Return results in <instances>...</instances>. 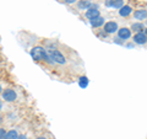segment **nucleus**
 Returning <instances> with one entry per match:
<instances>
[{"label":"nucleus","instance_id":"1","mask_svg":"<svg viewBox=\"0 0 147 139\" xmlns=\"http://www.w3.org/2000/svg\"><path fill=\"white\" fill-rule=\"evenodd\" d=\"M47 54H48L47 50H45L43 47H40V46H37V47H33L31 49V55L36 62H40V61H43V59L45 61Z\"/></svg>","mask_w":147,"mask_h":139},{"label":"nucleus","instance_id":"2","mask_svg":"<svg viewBox=\"0 0 147 139\" xmlns=\"http://www.w3.org/2000/svg\"><path fill=\"white\" fill-rule=\"evenodd\" d=\"M48 54L50 55V58L53 59L54 63H59V64H65L66 63L65 57H64V55L59 52L58 49H49Z\"/></svg>","mask_w":147,"mask_h":139},{"label":"nucleus","instance_id":"3","mask_svg":"<svg viewBox=\"0 0 147 139\" xmlns=\"http://www.w3.org/2000/svg\"><path fill=\"white\" fill-rule=\"evenodd\" d=\"M1 97L6 102H13V101L17 99V94L15 92V90H12V89H5L3 91Z\"/></svg>","mask_w":147,"mask_h":139},{"label":"nucleus","instance_id":"4","mask_svg":"<svg viewBox=\"0 0 147 139\" xmlns=\"http://www.w3.org/2000/svg\"><path fill=\"white\" fill-rule=\"evenodd\" d=\"M103 30H104L105 33H108V35L115 33V32H118V24L115 21H108L104 24Z\"/></svg>","mask_w":147,"mask_h":139},{"label":"nucleus","instance_id":"5","mask_svg":"<svg viewBox=\"0 0 147 139\" xmlns=\"http://www.w3.org/2000/svg\"><path fill=\"white\" fill-rule=\"evenodd\" d=\"M132 41L136 44H146L147 43V36L145 35V32H140V33H135L132 37Z\"/></svg>","mask_w":147,"mask_h":139},{"label":"nucleus","instance_id":"6","mask_svg":"<svg viewBox=\"0 0 147 139\" xmlns=\"http://www.w3.org/2000/svg\"><path fill=\"white\" fill-rule=\"evenodd\" d=\"M118 36L120 40H129L131 37V30L127 27H121L118 30Z\"/></svg>","mask_w":147,"mask_h":139},{"label":"nucleus","instance_id":"7","mask_svg":"<svg viewBox=\"0 0 147 139\" xmlns=\"http://www.w3.org/2000/svg\"><path fill=\"white\" fill-rule=\"evenodd\" d=\"M105 5L114 9H121L124 6V0H107Z\"/></svg>","mask_w":147,"mask_h":139},{"label":"nucleus","instance_id":"8","mask_svg":"<svg viewBox=\"0 0 147 139\" xmlns=\"http://www.w3.org/2000/svg\"><path fill=\"white\" fill-rule=\"evenodd\" d=\"M85 15H86L87 18H90V21H91L96 17H99V11H98V9H96V7H91L86 11Z\"/></svg>","mask_w":147,"mask_h":139},{"label":"nucleus","instance_id":"9","mask_svg":"<svg viewBox=\"0 0 147 139\" xmlns=\"http://www.w3.org/2000/svg\"><path fill=\"white\" fill-rule=\"evenodd\" d=\"M132 12V7L129 5H124L121 9H119V15L121 17H127L129 15H131Z\"/></svg>","mask_w":147,"mask_h":139},{"label":"nucleus","instance_id":"10","mask_svg":"<svg viewBox=\"0 0 147 139\" xmlns=\"http://www.w3.org/2000/svg\"><path fill=\"white\" fill-rule=\"evenodd\" d=\"M134 17L136 18V20H145V18H147V11L145 10V9H142V10H136L134 12Z\"/></svg>","mask_w":147,"mask_h":139},{"label":"nucleus","instance_id":"11","mask_svg":"<svg viewBox=\"0 0 147 139\" xmlns=\"http://www.w3.org/2000/svg\"><path fill=\"white\" fill-rule=\"evenodd\" d=\"M103 24H104V18H103V17H100V16L93 18V20H91V26H92V27H94V29L103 26Z\"/></svg>","mask_w":147,"mask_h":139},{"label":"nucleus","instance_id":"12","mask_svg":"<svg viewBox=\"0 0 147 139\" xmlns=\"http://www.w3.org/2000/svg\"><path fill=\"white\" fill-rule=\"evenodd\" d=\"M132 32L135 33H140V32H144V25L141 22H135V24L131 25V29H130Z\"/></svg>","mask_w":147,"mask_h":139},{"label":"nucleus","instance_id":"13","mask_svg":"<svg viewBox=\"0 0 147 139\" xmlns=\"http://www.w3.org/2000/svg\"><path fill=\"white\" fill-rule=\"evenodd\" d=\"M17 138H18L17 129H10L9 132H6V136L4 139H17Z\"/></svg>","mask_w":147,"mask_h":139},{"label":"nucleus","instance_id":"14","mask_svg":"<svg viewBox=\"0 0 147 139\" xmlns=\"http://www.w3.org/2000/svg\"><path fill=\"white\" fill-rule=\"evenodd\" d=\"M79 7L80 9H91L92 7L91 1H88V0H81V1H79Z\"/></svg>","mask_w":147,"mask_h":139},{"label":"nucleus","instance_id":"15","mask_svg":"<svg viewBox=\"0 0 147 139\" xmlns=\"http://www.w3.org/2000/svg\"><path fill=\"white\" fill-rule=\"evenodd\" d=\"M6 136V132H5V129L4 128H0V139H4Z\"/></svg>","mask_w":147,"mask_h":139},{"label":"nucleus","instance_id":"16","mask_svg":"<svg viewBox=\"0 0 147 139\" xmlns=\"http://www.w3.org/2000/svg\"><path fill=\"white\" fill-rule=\"evenodd\" d=\"M17 139H27V137L25 136V134H22V136H18V138Z\"/></svg>","mask_w":147,"mask_h":139},{"label":"nucleus","instance_id":"17","mask_svg":"<svg viewBox=\"0 0 147 139\" xmlns=\"http://www.w3.org/2000/svg\"><path fill=\"white\" fill-rule=\"evenodd\" d=\"M75 1H76V0H66V3H70V4L71 3H75Z\"/></svg>","mask_w":147,"mask_h":139},{"label":"nucleus","instance_id":"18","mask_svg":"<svg viewBox=\"0 0 147 139\" xmlns=\"http://www.w3.org/2000/svg\"><path fill=\"white\" fill-rule=\"evenodd\" d=\"M3 91H4V90H3V87H1V85H0V95H1V94H3Z\"/></svg>","mask_w":147,"mask_h":139},{"label":"nucleus","instance_id":"19","mask_svg":"<svg viewBox=\"0 0 147 139\" xmlns=\"http://www.w3.org/2000/svg\"><path fill=\"white\" fill-rule=\"evenodd\" d=\"M36 139H47L45 137H38V138H36Z\"/></svg>","mask_w":147,"mask_h":139},{"label":"nucleus","instance_id":"20","mask_svg":"<svg viewBox=\"0 0 147 139\" xmlns=\"http://www.w3.org/2000/svg\"><path fill=\"white\" fill-rule=\"evenodd\" d=\"M1 108H3V102L0 101V111H1Z\"/></svg>","mask_w":147,"mask_h":139},{"label":"nucleus","instance_id":"21","mask_svg":"<svg viewBox=\"0 0 147 139\" xmlns=\"http://www.w3.org/2000/svg\"><path fill=\"white\" fill-rule=\"evenodd\" d=\"M144 32H145V35L147 36V29H145V31H144Z\"/></svg>","mask_w":147,"mask_h":139},{"label":"nucleus","instance_id":"22","mask_svg":"<svg viewBox=\"0 0 147 139\" xmlns=\"http://www.w3.org/2000/svg\"><path fill=\"white\" fill-rule=\"evenodd\" d=\"M3 122V117H1V116H0V123H1Z\"/></svg>","mask_w":147,"mask_h":139}]
</instances>
